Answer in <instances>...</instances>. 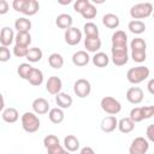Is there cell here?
I'll return each instance as SVG.
<instances>
[{
    "label": "cell",
    "instance_id": "obj_17",
    "mask_svg": "<svg viewBox=\"0 0 154 154\" xmlns=\"http://www.w3.org/2000/svg\"><path fill=\"white\" fill-rule=\"evenodd\" d=\"M79 140L75 136V135H67L65 136L64 138V149L70 152V153H73V152H77L79 149Z\"/></svg>",
    "mask_w": 154,
    "mask_h": 154
},
{
    "label": "cell",
    "instance_id": "obj_12",
    "mask_svg": "<svg viewBox=\"0 0 154 154\" xmlns=\"http://www.w3.org/2000/svg\"><path fill=\"white\" fill-rule=\"evenodd\" d=\"M14 41V31L10 26H4L0 30V46L8 47Z\"/></svg>",
    "mask_w": 154,
    "mask_h": 154
},
{
    "label": "cell",
    "instance_id": "obj_14",
    "mask_svg": "<svg viewBox=\"0 0 154 154\" xmlns=\"http://www.w3.org/2000/svg\"><path fill=\"white\" fill-rule=\"evenodd\" d=\"M84 47L87 52L96 53L101 48V40L99 36H85L84 38Z\"/></svg>",
    "mask_w": 154,
    "mask_h": 154
},
{
    "label": "cell",
    "instance_id": "obj_42",
    "mask_svg": "<svg viewBox=\"0 0 154 154\" xmlns=\"http://www.w3.org/2000/svg\"><path fill=\"white\" fill-rule=\"evenodd\" d=\"M146 140L150 143L154 142V124H149L146 130Z\"/></svg>",
    "mask_w": 154,
    "mask_h": 154
},
{
    "label": "cell",
    "instance_id": "obj_33",
    "mask_svg": "<svg viewBox=\"0 0 154 154\" xmlns=\"http://www.w3.org/2000/svg\"><path fill=\"white\" fill-rule=\"evenodd\" d=\"M31 70H32V66H31L29 63H22V64H19L18 67H17V73H18V76H19L22 79L28 81V77H29Z\"/></svg>",
    "mask_w": 154,
    "mask_h": 154
},
{
    "label": "cell",
    "instance_id": "obj_16",
    "mask_svg": "<svg viewBox=\"0 0 154 154\" xmlns=\"http://www.w3.org/2000/svg\"><path fill=\"white\" fill-rule=\"evenodd\" d=\"M40 10V4L38 1L36 0H25L24 1V5H23V8H22V12L24 16H35Z\"/></svg>",
    "mask_w": 154,
    "mask_h": 154
},
{
    "label": "cell",
    "instance_id": "obj_35",
    "mask_svg": "<svg viewBox=\"0 0 154 154\" xmlns=\"http://www.w3.org/2000/svg\"><path fill=\"white\" fill-rule=\"evenodd\" d=\"M83 32L85 36H99V28L93 22H87L83 25Z\"/></svg>",
    "mask_w": 154,
    "mask_h": 154
},
{
    "label": "cell",
    "instance_id": "obj_11",
    "mask_svg": "<svg viewBox=\"0 0 154 154\" xmlns=\"http://www.w3.org/2000/svg\"><path fill=\"white\" fill-rule=\"evenodd\" d=\"M31 107H32V112L35 114H37V116L46 114L51 109L49 108V102L45 97H37V99H35L32 101V103H31Z\"/></svg>",
    "mask_w": 154,
    "mask_h": 154
},
{
    "label": "cell",
    "instance_id": "obj_28",
    "mask_svg": "<svg viewBox=\"0 0 154 154\" xmlns=\"http://www.w3.org/2000/svg\"><path fill=\"white\" fill-rule=\"evenodd\" d=\"M146 28H147V26H146L144 22H142V20H135V19H132V20H130L129 24H128L129 31L132 32V34H135V35H141V34H143V32L146 31Z\"/></svg>",
    "mask_w": 154,
    "mask_h": 154
},
{
    "label": "cell",
    "instance_id": "obj_1",
    "mask_svg": "<svg viewBox=\"0 0 154 154\" xmlns=\"http://www.w3.org/2000/svg\"><path fill=\"white\" fill-rule=\"evenodd\" d=\"M150 76V70L147 66L138 65L136 67H131L126 72V79L131 84H140L144 82Z\"/></svg>",
    "mask_w": 154,
    "mask_h": 154
},
{
    "label": "cell",
    "instance_id": "obj_20",
    "mask_svg": "<svg viewBox=\"0 0 154 154\" xmlns=\"http://www.w3.org/2000/svg\"><path fill=\"white\" fill-rule=\"evenodd\" d=\"M112 47H123L128 46V35L123 30H117L112 35Z\"/></svg>",
    "mask_w": 154,
    "mask_h": 154
},
{
    "label": "cell",
    "instance_id": "obj_22",
    "mask_svg": "<svg viewBox=\"0 0 154 154\" xmlns=\"http://www.w3.org/2000/svg\"><path fill=\"white\" fill-rule=\"evenodd\" d=\"M102 24L108 29H117L120 24V19L114 13H106L102 17Z\"/></svg>",
    "mask_w": 154,
    "mask_h": 154
},
{
    "label": "cell",
    "instance_id": "obj_38",
    "mask_svg": "<svg viewBox=\"0 0 154 154\" xmlns=\"http://www.w3.org/2000/svg\"><path fill=\"white\" fill-rule=\"evenodd\" d=\"M130 57L135 63H144L147 59V51H131Z\"/></svg>",
    "mask_w": 154,
    "mask_h": 154
},
{
    "label": "cell",
    "instance_id": "obj_24",
    "mask_svg": "<svg viewBox=\"0 0 154 154\" xmlns=\"http://www.w3.org/2000/svg\"><path fill=\"white\" fill-rule=\"evenodd\" d=\"M31 26H32L31 20L28 19L26 17L17 18L14 22V29L17 30V32H30Z\"/></svg>",
    "mask_w": 154,
    "mask_h": 154
},
{
    "label": "cell",
    "instance_id": "obj_48",
    "mask_svg": "<svg viewBox=\"0 0 154 154\" xmlns=\"http://www.w3.org/2000/svg\"><path fill=\"white\" fill-rule=\"evenodd\" d=\"M5 109V99H4V95L0 93V112H2Z\"/></svg>",
    "mask_w": 154,
    "mask_h": 154
},
{
    "label": "cell",
    "instance_id": "obj_26",
    "mask_svg": "<svg viewBox=\"0 0 154 154\" xmlns=\"http://www.w3.org/2000/svg\"><path fill=\"white\" fill-rule=\"evenodd\" d=\"M117 129H118L122 134H130V132L134 131V129H135V123H134L129 117H125V118H122V119L118 120Z\"/></svg>",
    "mask_w": 154,
    "mask_h": 154
},
{
    "label": "cell",
    "instance_id": "obj_37",
    "mask_svg": "<svg viewBox=\"0 0 154 154\" xmlns=\"http://www.w3.org/2000/svg\"><path fill=\"white\" fill-rule=\"evenodd\" d=\"M58 144H60V142H59L58 136H55V135H47L43 138V146H45L46 149H49V148L55 147Z\"/></svg>",
    "mask_w": 154,
    "mask_h": 154
},
{
    "label": "cell",
    "instance_id": "obj_15",
    "mask_svg": "<svg viewBox=\"0 0 154 154\" xmlns=\"http://www.w3.org/2000/svg\"><path fill=\"white\" fill-rule=\"evenodd\" d=\"M117 125H118V119L116 118V116H107L101 120L100 128L103 132L108 134V132L114 131L117 129Z\"/></svg>",
    "mask_w": 154,
    "mask_h": 154
},
{
    "label": "cell",
    "instance_id": "obj_43",
    "mask_svg": "<svg viewBox=\"0 0 154 154\" xmlns=\"http://www.w3.org/2000/svg\"><path fill=\"white\" fill-rule=\"evenodd\" d=\"M144 119H149L154 116V106H143Z\"/></svg>",
    "mask_w": 154,
    "mask_h": 154
},
{
    "label": "cell",
    "instance_id": "obj_13",
    "mask_svg": "<svg viewBox=\"0 0 154 154\" xmlns=\"http://www.w3.org/2000/svg\"><path fill=\"white\" fill-rule=\"evenodd\" d=\"M72 64L77 67H83L85 65L89 64L90 61V57L88 54L87 51H77L72 54Z\"/></svg>",
    "mask_w": 154,
    "mask_h": 154
},
{
    "label": "cell",
    "instance_id": "obj_34",
    "mask_svg": "<svg viewBox=\"0 0 154 154\" xmlns=\"http://www.w3.org/2000/svg\"><path fill=\"white\" fill-rule=\"evenodd\" d=\"M129 118H130L135 124H136V123H140V122H142V120H144L143 107H134V108L130 111Z\"/></svg>",
    "mask_w": 154,
    "mask_h": 154
},
{
    "label": "cell",
    "instance_id": "obj_10",
    "mask_svg": "<svg viewBox=\"0 0 154 154\" xmlns=\"http://www.w3.org/2000/svg\"><path fill=\"white\" fill-rule=\"evenodd\" d=\"M63 82L58 76H51L46 82V90L51 95H57L61 91Z\"/></svg>",
    "mask_w": 154,
    "mask_h": 154
},
{
    "label": "cell",
    "instance_id": "obj_49",
    "mask_svg": "<svg viewBox=\"0 0 154 154\" xmlns=\"http://www.w3.org/2000/svg\"><path fill=\"white\" fill-rule=\"evenodd\" d=\"M153 85H154V79H150V81L148 82V85H147V88H148V90H149V93H150V94H154Z\"/></svg>",
    "mask_w": 154,
    "mask_h": 154
},
{
    "label": "cell",
    "instance_id": "obj_2",
    "mask_svg": "<svg viewBox=\"0 0 154 154\" xmlns=\"http://www.w3.org/2000/svg\"><path fill=\"white\" fill-rule=\"evenodd\" d=\"M20 123H22L23 130L29 134H34V132L38 131V129L41 126L40 118L34 112H24L23 116L20 117Z\"/></svg>",
    "mask_w": 154,
    "mask_h": 154
},
{
    "label": "cell",
    "instance_id": "obj_4",
    "mask_svg": "<svg viewBox=\"0 0 154 154\" xmlns=\"http://www.w3.org/2000/svg\"><path fill=\"white\" fill-rule=\"evenodd\" d=\"M100 106H101V109L109 116H116L122 111V103L113 96L102 97L100 101Z\"/></svg>",
    "mask_w": 154,
    "mask_h": 154
},
{
    "label": "cell",
    "instance_id": "obj_32",
    "mask_svg": "<svg viewBox=\"0 0 154 154\" xmlns=\"http://www.w3.org/2000/svg\"><path fill=\"white\" fill-rule=\"evenodd\" d=\"M84 19H94L95 17H96V14H97V10H96V7L94 6V4L90 1L83 10H82V12L79 13Z\"/></svg>",
    "mask_w": 154,
    "mask_h": 154
},
{
    "label": "cell",
    "instance_id": "obj_31",
    "mask_svg": "<svg viewBox=\"0 0 154 154\" xmlns=\"http://www.w3.org/2000/svg\"><path fill=\"white\" fill-rule=\"evenodd\" d=\"M14 42L18 46L29 47L31 43V35L30 32H17L14 35Z\"/></svg>",
    "mask_w": 154,
    "mask_h": 154
},
{
    "label": "cell",
    "instance_id": "obj_40",
    "mask_svg": "<svg viewBox=\"0 0 154 154\" xmlns=\"http://www.w3.org/2000/svg\"><path fill=\"white\" fill-rule=\"evenodd\" d=\"M11 59V52L7 47L0 46V63H6Z\"/></svg>",
    "mask_w": 154,
    "mask_h": 154
},
{
    "label": "cell",
    "instance_id": "obj_27",
    "mask_svg": "<svg viewBox=\"0 0 154 154\" xmlns=\"http://www.w3.org/2000/svg\"><path fill=\"white\" fill-rule=\"evenodd\" d=\"M48 118L53 124H60V123H63V120L65 118V113L61 108L54 107L48 111Z\"/></svg>",
    "mask_w": 154,
    "mask_h": 154
},
{
    "label": "cell",
    "instance_id": "obj_46",
    "mask_svg": "<svg viewBox=\"0 0 154 154\" xmlns=\"http://www.w3.org/2000/svg\"><path fill=\"white\" fill-rule=\"evenodd\" d=\"M10 10V5L6 0H0V16L6 14Z\"/></svg>",
    "mask_w": 154,
    "mask_h": 154
},
{
    "label": "cell",
    "instance_id": "obj_9",
    "mask_svg": "<svg viewBox=\"0 0 154 154\" xmlns=\"http://www.w3.org/2000/svg\"><path fill=\"white\" fill-rule=\"evenodd\" d=\"M125 97L126 100L132 103V105H138L143 101V97H144V93L143 90L140 88V87H131L126 90V94H125Z\"/></svg>",
    "mask_w": 154,
    "mask_h": 154
},
{
    "label": "cell",
    "instance_id": "obj_29",
    "mask_svg": "<svg viewBox=\"0 0 154 154\" xmlns=\"http://www.w3.org/2000/svg\"><path fill=\"white\" fill-rule=\"evenodd\" d=\"M43 57V53L41 51V48L38 47H31L28 49V53L25 55V59L30 63H38Z\"/></svg>",
    "mask_w": 154,
    "mask_h": 154
},
{
    "label": "cell",
    "instance_id": "obj_5",
    "mask_svg": "<svg viewBox=\"0 0 154 154\" xmlns=\"http://www.w3.org/2000/svg\"><path fill=\"white\" fill-rule=\"evenodd\" d=\"M112 53V63L116 66H124L129 61V48L128 46L123 47H112L111 48Z\"/></svg>",
    "mask_w": 154,
    "mask_h": 154
},
{
    "label": "cell",
    "instance_id": "obj_7",
    "mask_svg": "<svg viewBox=\"0 0 154 154\" xmlns=\"http://www.w3.org/2000/svg\"><path fill=\"white\" fill-rule=\"evenodd\" d=\"M73 93L79 99H84L90 95L91 93V84L85 78H79L73 84Z\"/></svg>",
    "mask_w": 154,
    "mask_h": 154
},
{
    "label": "cell",
    "instance_id": "obj_21",
    "mask_svg": "<svg viewBox=\"0 0 154 154\" xmlns=\"http://www.w3.org/2000/svg\"><path fill=\"white\" fill-rule=\"evenodd\" d=\"M55 24H57L58 28L66 30V29H69V28L72 26V24H73V18H72L71 14H69V13H61V14H59V16L55 18Z\"/></svg>",
    "mask_w": 154,
    "mask_h": 154
},
{
    "label": "cell",
    "instance_id": "obj_6",
    "mask_svg": "<svg viewBox=\"0 0 154 154\" xmlns=\"http://www.w3.org/2000/svg\"><path fill=\"white\" fill-rule=\"evenodd\" d=\"M149 146L150 143L146 140V137H135L129 147V154H147L149 150Z\"/></svg>",
    "mask_w": 154,
    "mask_h": 154
},
{
    "label": "cell",
    "instance_id": "obj_23",
    "mask_svg": "<svg viewBox=\"0 0 154 154\" xmlns=\"http://www.w3.org/2000/svg\"><path fill=\"white\" fill-rule=\"evenodd\" d=\"M43 78H45L43 72L40 69L32 67V70H31V72H30V75L28 77V82L34 87H38V85H41L43 83Z\"/></svg>",
    "mask_w": 154,
    "mask_h": 154
},
{
    "label": "cell",
    "instance_id": "obj_44",
    "mask_svg": "<svg viewBox=\"0 0 154 154\" xmlns=\"http://www.w3.org/2000/svg\"><path fill=\"white\" fill-rule=\"evenodd\" d=\"M64 152H65V149L61 144H58L55 147H52V148L47 149V154H63Z\"/></svg>",
    "mask_w": 154,
    "mask_h": 154
},
{
    "label": "cell",
    "instance_id": "obj_47",
    "mask_svg": "<svg viewBox=\"0 0 154 154\" xmlns=\"http://www.w3.org/2000/svg\"><path fill=\"white\" fill-rule=\"evenodd\" d=\"M79 154H95V152H94V149H93L91 147L85 146V147H83V148L79 150Z\"/></svg>",
    "mask_w": 154,
    "mask_h": 154
},
{
    "label": "cell",
    "instance_id": "obj_19",
    "mask_svg": "<svg viewBox=\"0 0 154 154\" xmlns=\"http://www.w3.org/2000/svg\"><path fill=\"white\" fill-rule=\"evenodd\" d=\"M1 118L5 123L7 124H13L18 120L19 118V113L14 107H7L1 112Z\"/></svg>",
    "mask_w": 154,
    "mask_h": 154
},
{
    "label": "cell",
    "instance_id": "obj_41",
    "mask_svg": "<svg viewBox=\"0 0 154 154\" xmlns=\"http://www.w3.org/2000/svg\"><path fill=\"white\" fill-rule=\"evenodd\" d=\"M89 2H90V0H76V1L73 2V10H75V12L81 13L82 10H83Z\"/></svg>",
    "mask_w": 154,
    "mask_h": 154
},
{
    "label": "cell",
    "instance_id": "obj_25",
    "mask_svg": "<svg viewBox=\"0 0 154 154\" xmlns=\"http://www.w3.org/2000/svg\"><path fill=\"white\" fill-rule=\"evenodd\" d=\"M91 63L96 67H106L109 64V58L106 53L103 52H96L91 58Z\"/></svg>",
    "mask_w": 154,
    "mask_h": 154
},
{
    "label": "cell",
    "instance_id": "obj_18",
    "mask_svg": "<svg viewBox=\"0 0 154 154\" xmlns=\"http://www.w3.org/2000/svg\"><path fill=\"white\" fill-rule=\"evenodd\" d=\"M72 102H73V100H72V97H71L67 93L60 91L59 94L55 95V103H57L58 107L61 108V109L70 108V107L72 106Z\"/></svg>",
    "mask_w": 154,
    "mask_h": 154
},
{
    "label": "cell",
    "instance_id": "obj_45",
    "mask_svg": "<svg viewBox=\"0 0 154 154\" xmlns=\"http://www.w3.org/2000/svg\"><path fill=\"white\" fill-rule=\"evenodd\" d=\"M24 1H25V0H13V1H12V8H13L14 11H17V12H22Z\"/></svg>",
    "mask_w": 154,
    "mask_h": 154
},
{
    "label": "cell",
    "instance_id": "obj_8",
    "mask_svg": "<svg viewBox=\"0 0 154 154\" xmlns=\"http://www.w3.org/2000/svg\"><path fill=\"white\" fill-rule=\"evenodd\" d=\"M64 38L69 46H76L82 40V31L76 26H71V28L65 30Z\"/></svg>",
    "mask_w": 154,
    "mask_h": 154
},
{
    "label": "cell",
    "instance_id": "obj_36",
    "mask_svg": "<svg viewBox=\"0 0 154 154\" xmlns=\"http://www.w3.org/2000/svg\"><path fill=\"white\" fill-rule=\"evenodd\" d=\"M130 48H131V51H147V43L143 38L135 37L130 42Z\"/></svg>",
    "mask_w": 154,
    "mask_h": 154
},
{
    "label": "cell",
    "instance_id": "obj_50",
    "mask_svg": "<svg viewBox=\"0 0 154 154\" xmlns=\"http://www.w3.org/2000/svg\"><path fill=\"white\" fill-rule=\"evenodd\" d=\"M71 1L70 0H67V1H59V4H61V5H69Z\"/></svg>",
    "mask_w": 154,
    "mask_h": 154
},
{
    "label": "cell",
    "instance_id": "obj_30",
    "mask_svg": "<svg viewBox=\"0 0 154 154\" xmlns=\"http://www.w3.org/2000/svg\"><path fill=\"white\" fill-rule=\"evenodd\" d=\"M48 64H49L51 67H53L55 70H59L64 66V58L59 53H52L48 57Z\"/></svg>",
    "mask_w": 154,
    "mask_h": 154
},
{
    "label": "cell",
    "instance_id": "obj_3",
    "mask_svg": "<svg viewBox=\"0 0 154 154\" xmlns=\"http://www.w3.org/2000/svg\"><path fill=\"white\" fill-rule=\"evenodd\" d=\"M153 13V5L150 2H140L130 8V16L135 20H141L150 17Z\"/></svg>",
    "mask_w": 154,
    "mask_h": 154
},
{
    "label": "cell",
    "instance_id": "obj_39",
    "mask_svg": "<svg viewBox=\"0 0 154 154\" xmlns=\"http://www.w3.org/2000/svg\"><path fill=\"white\" fill-rule=\"evenodd\" d=\"M28 49H29V47L14 45V47H13V54H14L17 58H25V55H26V53H28Z\"/></svg>",
    "mask_w": 154,
    "mask_h": 154
},
{
    "label": "cell",
    "instance_id": "obj_51",
    "mask_svg": "<svg viewBox=\"0 0 154 154\" xmlns=\"http://www.w3.org/2000/svg\"><path fill=\"white\" fill-rule=\"evenodd\" d=\"M63 154H71V153H70V152H67V150H65V152H64Z\"/></svg>",
    "mask_w": 154,
    "mask_h": 154
}]
</instances>
